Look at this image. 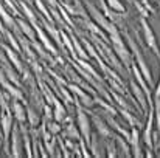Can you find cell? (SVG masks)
Listing matches in <instances>:
<instances>
[{
    "label": "cell",
    "mask_w": 160,
    "mask_h": 158,
    "mask_svg": "<svg viewBox=\"0 0 160 158\" xmlns=\"http://www.w3.org/2000/svg\"><path fill=\"white\" fill-rule=\"evenodd\" d=\"M123 36H124V39L128 41L129 50H131V54H132V62L138 67V70L142 71V74H143L145 81L148 82V85H149L151 89H154V79H152L151 68H149V65H148V62H146V59H145L143 53H142V50H140V47L137 45V42L134 41V37H132L128 31H124V33H123Z\"/></svg>",
    "instance_id": "obj_1"
},
{
    "label": "cell",
    "mask_w": 160,
    "mask_h": 158,
    "mask_svg": "<svg viewBox=\"0 0 160 158\" xmlns=\"http://www.w3.org/2000/svg\"><path fill=\"white\" fill-rule=\"evenodd\" d=\"M109 41H110V45H112V50H113V53L117 54V57L120 59V62H121V64H124V67H126V71L131 74L132 54H131V50L126 47V44H124V39H123V36L120 34V31L109 34Z\"/></svg>",
    "instance_id": "obj_2"
},
{
    "label": "cell",
    "mask_w": 160,
    "mask_h": 158,
    "mask_svg": "<svg viewBox=\"0 0 160 158\" xmlns=\"http://www.w3.org/2000/svg\"><path fill=\"white\" fill-rule=\"evenodd\" d=\"M84 5H86V8H87V14H89V17L106 33L107 36L109 34H112V33H117V31H120L118 30V26L113 23V22H110L109 19H107L106 16L101 12V9L92 2V0H84Z\"/></svg>",
    "instance_id": "obj_3"
},
{
    "label": "cell",
    "mask_w": 160,
    "mask_h": 158,
    "mask_svg": "<svg viewBox=\"0 0 160 158\" xmlns=\"http://www.w3.org/2000/svg\"><path fill=\"white\" fill-rule=\"evenodd\" d=\"M75 105H76V126H78V129L81 132L82 140L89 146L90 144V138H92V121H90V116L86 112V108L76 99H75Z\"/></svg>",
    "instance_id": "obj_4"
},
{
    "label": "cell",
    "mask_w": 160,
    "mask_h": 158,
    "mask_svg": "<svg viewBox=\"0 0 160 158\" xmlns=\"http://www.w3.org/2000/svg\"><path fill=\"white\" fill-rule=\"evenodd\" d=\"M67 89L70 90V93L73 95V98L82 105L86 110L95 107V98H93L87 90H84L82 87H79L78 84H75V82H67Z\"/></svg>",
    "instance_id": "obj_5"
},
{
    "label": "cell",
    "mask_w": 160,
    "mask_h": 158,
    "mask_svg": "<svg viewBox=\"0 0 160 158\" xmlns=\"http://www.w3.org/2000/svg\"><path fill=\"white\" fill-rule=\"evenodd\" d=\"M140 28H142V34H143L146 47L159 57L160 50H159V45H157V39H156V34H154V31H152V28H151V25H149L146 17H140Z\"/></svg>",
    "instance_id": "obj_6"
},
{
    "label": "cell",
    "mask_w": 160,
    "mask_h": 158,
    "mask_svg": "<svg viewBox=\"0 0 160 158\" xmlns=\"http://www.w3.org/2000/svg\"><path fill=\"white\" fill-rule=\"evenodd\" d=\"M129 89H131V93H132V98L135 101V107L140 108L142 115L148 113V108H149V104H148V99H146V95L143 92V89L135 82V79L132 76H129Z\"/></svg>",
    "instance_id": "obj_7"
},
{
    "label": "cell",
    "mask_w": 160,
    "mask_h": 158,
    "mask_svg": "<svg viewBox=\"0 0 160 158\" xmlns=\"http://www.w3.org/2000/svg\"><path fill=\"white\" fill-rule=\"evenodd\" d=\"M9 152L12 158H22L23 157V143H22V135L19 124L14 122L11 129V136H9Z\"/></svg>",
    "instance_id": "obj_8"
},
{
    "label": "cell",
    "mask_w": 160,
    "mask_h": 158,
    "mask_svg": "<svg viewBox=\"0 0 160 158\" xmlns=\"http://www.w3.org/2000/svg\"><path fill=\"white\" fill-rule=\"evenodd\" d=\"M129 147H131V154L134 158H142L145 157V152L142 149V135H140V130L137 126H132L131 127V135H129Z\"/></svg>",
    "instance_id": "obj_9"
},
{
    "label": "cell",
    "mask_w": 160,
    "mask_h": 158,
    "mask_svg": "<svg viewBox=\"0 0 160 158\" xmlns=\"http://www.w3.org/2000/svg\"><path fill=\"white\" fill-rule=\"evenodd\" d=\"M90 121H92V124L95 126V129H97V133H98V136L100 138H103V140H109V138H112L113 136V130L110 129V126L107 124L106 121L103 119V116H98L97 113H93V112H90Z\"/></svg>",
    "instance_id": "obj_10"
},
{
    "label": "cell",
    "mask_w": 160,
    "mask_h": 158,
    "mask_svg": "<svg viewBox=\"0 0 160 158\" xmlns=\"http://www.w3.org/2000/svg\"><path fill=\"white\" fill-rule=\"evenodd\" d=\"M34 31H36V37L39 39V42L44 45V48L47 50V51L50 53L52 56H54L56 59L59 57V54H58V50H56V47H54V44L50 41V36L45 33V30L42 28V25L39 23L38 26H34Z\"/></svg>",
    "instance_id": "obj_11"
},
{
    "label": "cell",
    "mask_w": 160,
    "mask_h": 158,
    "mask_svg": "<svg viewBox=\"0 0 160 158\" xmlns=\"http://www.w3.org/2000/svg\"><path fill=\"white\" fill-rule=\"evenodd\" d=\"M11 112H12V116H14V121L19 122V124H25L27 122V108L25 104L19 99H12L11 98Z\"/></svg>",
    "instance_id": "obj_12"
},
{
    "label": "cell",
    "mask_w": 160,
    "mask_h": 158,
    "mask_svg": "<svg viewBox=\"0 0 160 158\" xmlns=\"http://www.w3.org/2000/svg\"><path fill=\"white\" fill-rule=\"evenodd\" d=\"M41 25H42V28L45 30V33L50 36V39H53L54 44H56L59 48H62V51H64V45H62V42H61V34H59V30L56 28V25H54V23H50L45 17L41 19Z\"/></svg>",
    "instance_id": "obj_13"
},
{
    "label": "cell",
    "mask_w": 160,
    "mask_h": 158,
    "mask_svg": "<svg viewBox=\"0 0 160 158\" xmlns=\"http://www.w3.org/2000/svg\"><path fill=\"white\" fill-rule=\"evenodd\" d=\"M16 3H17L19 11H22V12L25 14V19L33 25V28H34V26H38V25H39V17L34 14V11H33L31 5H28V3H27V2H23V0H16Z\"/></svg>",
    "instance_id": "obj_14"
},
{
    "label": "cell",
    "mask_w": 160,
    "mask_h": 158,
    "mask_svg": "<svg viewBox=\"0 0 160 158\" xmlns=\"http://www.w3.org/2000/svg\"><path fill=\"white\" fill-rule=\"evenodd\" d=\"M0 47H2V50L5 53V56L8 57V60L11 62V65L16 68V71H17V73H22V71L25 70V67L22 65V60H20V57L17 56V51L12 50L11 47H6V45H2V44H0Z\"/></svg>",
    "instance_id": "obj_15"
},
{
    "label": "cell",
    "mask_w": 160,
    "mask_h": 158,
    "mask_svg": "<svg viewBox=\"0 0 160 158\" xmlns=\"http://www.w3.org/2000/svg\"><path fill=\"white\" fill-rule=\"evenodd\" d=\"M19 124V122H17ZM19 129H20V135H22V143H23V152H25V157L33 158V144H31V135L27 129V122L25 124H19Z\"/></svg>",
    "instance_id": "obj_16"
},
{
    "label": "cell",
    "mask_w": 160,
    "mask_h": 158,
    "mask_svg": "<svg viewBox=\"0 0 160 158\" xmlns=\"http://www.w3.org/2000/svg\"><path fill=\"white\" fill-rule=\"evenodd\" d=\"M16 23L19 25V28H20V31H22V34L28 39V41H36L38 37H36V31H34V28H33V25L27 20V19H17L16 20Z\"/></svg>",
    "instance_id": "obj_17"
},
{
    "label": "cell",
    "mask_w": 160,
    "mask_h": 158,
    "mask_svg": "<svg viewBox=\"0 0 160 158\" xmlns=\"http://www.w3.org/2000/svg\"><path fill=\"white\" fill-rule=\"evenodd\" d=\"M25 108H27V124H28L30 127H39L41 122H42L39 112H38L33 105L28 104V103L25 104Z\"/></svg>",
    "instance_id": "obj_18"
},
{
    "label": "cell",
    "mask_w": 160,
    "mask_h": 158,
    "mask_svg": "<svg viewBox=\"0 0 160 158\" xmlns=\"http://www.w3.org/2000/svg\"><path fill=\"white\" fill-rule=\"evenodd\" d=\"M62 136L64 138H72L75 141H79L82 136H81V132L78 129V126H75V122H67V126H64L62 129Z\"/></svg>",
    "instance_id": "obj_19"
},
{
    "label": "cell",
    "mask_w": 160,
    "mask_h": 158,
    "mask_svg": "<svg viewBox=\"0 0 160 158\" xmlns=\"http://www.w3.org/2000/svg\"><path fill=\"white\" fill-rule=\"evenodd\" d=\"M52 108H53V119L54 121H58V122H62V121H64V118L67 116V110H65L64 104L56 98V101L53 103Z\"/></svg>",
    "instance_id": "obj_20"
},
{
    "label": "cell",
    "mask_w": 160,
    "mask_h": 158,
    "mask_svg": "<svg viewBox=\"0 0 160 158\" xmlns=\"http://www.w3.org/2000/svg\"><path fill=\"white\" fill-rule=\"evenodd\" d=\"M113 140H115V143H117V151H121V155L126 158L132 157V154H131V147H129V143L126 141L124 143V138L118 133V135H113Z\"/></svg>",
    "instance_id": "obj_21"
},
{
    "label": "cell",
    "mask_w": 160,
    "mask_h": 158,
    "mask_svg": "<svg viewBox=\"0 0 160 158\" xmlns=\"http://www.w3.org/2000/svg\"><path fill=\"white\" fill-rule=\"evenodd\" d=\"M45 126H47L48 132L53 133V135H59V133L62 132V126H61V122H58V121H54V119L45 121Z\"/></svg>",
    "instance_id": "obj_22"
},
{
    "label": "cell",
    "mask_w": 160,
    "mask_h": 158,
    "mask_svg": "<svg viewBox=\"0 0 160 158\" xmlns=\"http://www.w3.org/2000/svg\"><path fill=\"white\" fill-rule=\"evenodd\" d=\"M106 141H107V143H106V149H107L106 155L109 158L118 157V152H117V144H115V140H113V136H112V138H109V140H106Z\"/></svg>",
    "instance_id": "obj_23"
},
{
    "label": "cell",
    "mask_w": 160,
    "mask_h": 158,
    "mask_svg": "<svg viewBox=\"0 0 160 158\" xmlns=\"http://www.w3.org/2000/svg\"><path fill=\"white\" fill-rule=\"evenodd\" d=\"M106 3L112 11H117V12H126V6H124L120 0H106Z\"/></svg>",
    "instance_id": "obj_24"
},
{
    "label": "cell",
    "mask_w": 160,
    "mask_h": 158,
    "mask_svg": "<svg viewBox=\"0 0 160 158\" xmlns=\"http://www.w3.org/2000/svg\"><path fill=\"white\" fill-rule=\"evenodd\" d=\"M134 2V6L137 8V11H138V14H140V17H149V11L146 9V6L142 3V2H138V0H132Z\"/></svg>",
    "instance_id": "obj_25"
},
{
    "label": "cell",
    "mask_w": 160,
    "mask_h": 158,
    "mask_svg": "<svg viewBox=\"0 0 160 158\" xmlns=\"http://www.w3.org/2000/svg\"><path fill=\"white\" fill-rule=\"evenodd\" d=\"M3 2V5L12 12V16H20V11H19V8H17V3L16 2H12V0H2Z\"/></svg>",
    "instance_id": "obj_26"
},
{
    "label": "cell",
    "mask_w": 160,
    "mask_h": 158,
    "mask_svg": "<svg viewBox=\"0 0 160 158\" xmlns=\"http://www.w3.org/2000/svg\"><path fill=\"white\" fill-rule=\"evenodd\" d=\"M79 149H81V154H82V157L84 158L92 157V155H90V152H89V146H87V143H86L82 138L79 140Z\"/></svg>",
    "instance_id": "obj_27"
},
{
    "label": "cell",
    "mask_w": 160,
    "mask_h": 158,
    "mask_svg": "<svg viewBox=\"0 0 160 158\" xmlns=\"http://www.w3.org/2000/svg\"><path fill=\"white\" fill-rule=\"evenodd\" d=\"M45 3H47L48 8H58L59 6V2L58 0H45Z\"/></svg>",
    "instance_id": "obj_28"
},
{
    "label": "cell",
    "mask_w": 160,
    "mask_h": 158,
    "mask_svg": "<svg viewBox=\"0 0 160 158\" xmlns=\"http://www.w3.org/2000/svg\"><path fill=\"white\" fill-rule=\"evenodd\" d=\"M23 2H27L28 5H33V0H23Z\"/></svg>",
    "instance_id": "obj_29"
},
{
    "label": "cell",
    "mask_w": 160,
    "mask_h": 158,
    "mask_svg": "<svg viewBox=\"0 0 160 158\" xmlns=\"http://www.w3.org/2000/svg\"><path fill=\"white\" fill-rule=\"evenodd\" d=\"M157 9H159V14H160V0L157 2Z\"/></svg>",
    "instance_id": "obj_30"
},
{
    "label": "cell",
    "mask_w": 160,
    "mask_h": 158,
    "mask_svg": "<svg viewBox=\"0 0 160 158\" xmlns=\"http://www.w3.org/2000/svg\"><path fill=\"white\" fill-rule=\"evenodd\" d=\"M149 2H154V3H157V2H159V0H149Z\"/></svg>",
    "instance_id": "obj_31"
},
{
    "label": "cell",
    "mask_w": 160,
    "mask_h": 158,
    "mask_svg": "<svg viewBox=\"0 0 160 158\" xmlns=\"http://www.w3.org/2000/svg\"><path fill=\"white\" fill-rule=\"evenodd\" d=\"M128 2H132V0H128Z\"/></svg>",
    "instance_id": "obj_32"
}]
</instances>
